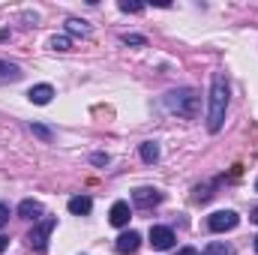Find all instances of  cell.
<instances>
[{"mask_svg": "<svg viewBox=\"0 0 258 255\" xmlns=\"http://www.w3.org/2000/svg\"><path fill=\"white\" fill-rule=\"evenodd\" d=\"M225 108H228V81H225V72H216L213 84H210V111H207V129L210 132L222 129Z\"/></svg>", "mask_w": 258, "mask_h": 255, "instance_id": "1", "label": "cell"}, {"mask_svg": "<svg viewBox=\"0 0 258 255\" xmlns=\"http://www.w3.org/2000/svg\"><path fill=\"white\" fill-rule=\"evenodd\" d=\"M165 105H168V111H174V114H180V117H195V114H198V93H195L192 87L171 90V93L165 96Z\"/></svg>", "mask_w": 258, "mask_h": 255, "instance_id": "2", "label": "cell"}, {"mask_svg": "<svg viewBox=\"0 0 258 255\" xmlns=\"http://www.w3.org/2000/svg\"><path fill=\"white\" fill-rule=\"evenodd\" d=\"M54 225H57V219L54 216H45V219H39L36 225H33V231H30V246L36 249V252H45L48 249V237H51V231H54Z\"/></svg>", "mask_w": 258, "mask_h": 255, "instance_id": "3", "label": "cell"}, {"mask_svg": "<svg viewBox=\"0 0 258 255\" xmlns=\"http://www.w3.org/2000/svg\"><path fill=\"white\" fill-rule=\"evenodd\" d=\"M237 222H240V216L234 213V210H216V213H210V219H207V225H210V231H231V228H237Z\"/></svg>", "mask_w": 258, "mask_h": 255, "instance_id": "4", "label": "cell"}, {"mask_svg": "<svg viewBox=\"0 0 258 255\" xmlns=\"http://www.w3.org/2000/svg\"><path fill=\"white\" fill-rule=\"evenodd\" d=\"M174 231L171 228H165V225H153L150 228V246L153 249H159V252H165V249H171L174 246Z\"/></svg>", "mask_w": 258, "mask_h": 255, "instance_id": "5", "label": "cell"}, {"mask_svg": "<svg viewBox=\"0 0 258 255\" xmlns=\"http://www.w3.org/2000/svg\"><path fill=\"white\" fill-rule=\"evenodd\" d=\"M138 246H141V234H138V231H123V234L117 237V243H114V249L120 255L138 252Z\"/></svg>", "mask_w": 258, "mask_h": 255, "instance_id": "6", "label": "cell"}, {"mask_svg": "<svg viewBox=\"0 0 258 255\" xmlns=\"http://www.w3.org/2000/svg\"><path fill=\"white\" fill-rule=\"evenodd\" d=\"M132 201H135V207H153V204L162 201V192L150 189V186H141V189L132 192Z\"/></svg>", "mask_w": 258, "mask_h": 255, "instance_id": "7", "label": "cell"}, {"mask_svg": "<svg viewBox=\"0 0 258 255\" xmlns=\"http://www.w3.org/2000/svg\"><path fill=\"white\" fill-rule=\"evenodd\" d=\"M51 96H54V87H51V84H36V87H30V93H27V99H30L33 105H48Z\"/></svg>", "mask_w": 258, "mask_h": 255, "instance_id": "8", "label": "cell"}, {"mask_svg": "<svg viewBox=\"0 0 258 255\" xmlns=\"http://www.w3.org/2000/svg\"><path fill=\"white\" fill-rule=\"evenodd\" d=\"M129 204L126 201H114L111 204V213H108V219H111V225H117V228H123V225H129Z\"/></svg>", "mask_w": 258, "mask_h": 255, "instance_id": "9", "label": "cell"}, {"mask_svg": "<svg viewBox=\"0 0 258 255\" xmlns=\"http://www.w3.org/2000/svg\"><path fill=\"white\" fill-rule=\"evenodd\" d=\"M21 66L9 63V60H0V84H12V81H21Z\"/></svg>", "mask_w": 258, "mask_h": 255, "instance_id": "10", "label": "cell"}, {"mask_svg": "<svg viewBox=\"0 0 258 255\" xmlns=\"http://www.w3.org/2000/svg\"><path fill=\"white\" fill-rule=\"evenodd\" d=\"M18 216H21V219H39V216H42V204L33 201V198H24V201L18 204Z\"/></svg>", "mask_w": 258, "mask_h": 255, "instance_id": "11", "label": "cell"}, {"mask_svg": "<svg viewBox=\"0 0 258 255\" xmlns=\"http://www.w3.org/2000/svg\"><path fill=\"white\" fill-rule=\"evenodd\" d=\"M93 210V201L87 198V195H75V198H69V213H75V216H87Z\"/></svg>", "mask_w": 258, "mask_h": 255, "instance_id": "12", "label": "cell"}, {"mask_svg": "<svg viewBox=\"0 0 258 255\" xmlns=\"http://www.w3.org/2000/svg\"><path fill=\"white\" fill-rule=\"evenodd\" d=\"M141 159H144L147 165L156 162V159H159V144H156V141H144V144H141Z\"/></svg>", "mask_w": 258, "mask_h": 255, "instance_id": "13", "label": "cell"}, {"mask_svg": "<svg viewBox=\"0 0 258 255\" xmlns=\"http://www.w3.org/2000/svg\"><path fill=\"white\" fill-rule=\"evenodd\" d=\"M201 255H234V252H231V246H225V243H207Z\"/></svg>", "mask_w": 258, "mask_h": 255, "instance_id": "14", "label": "cell"}, {"mask_svg": "<svg viewBox=\"0 0 258 255\" xmlns=\"http://www.w3.org/2000/svg\"><path fill=\"white\" fill-rule=\"evenodd\" d=\"M66 30H69V33H81V36L90 33V27H87L84 21H78V18H69V21H66Z\"/></svg>", "mask_w": 258, "mask_h": 255, "instance_id": "15", "label": "cell"}, {"mask_svg": "<svg viewBox=\"0 0 258 255\" xmlns=\"http://www.w3.org/2000/svg\"><path fill=\"white\" fill-rule=\"evenodd\" d=\"M120 39H123V45H135V48H144V45H147V39L138 36V33H123Z\"/></svg>", "mask_w": 258, "mask_h": 255, "instance_id": "16", "label": "cell"}, {"mask_svg": "<svg viewBox=\"0 0 258 255\" xmlns=\"http://www.w3.org/2000/svg\"><path fill=\"white\" fill-rule=\"evenodd\" d=\"M69 45H72L69 36H54V39H51V48H54V51H69Z\"/></svg>", "mask_w": 258, "mask_h": 255, "instance_id": "17", "label": "cell"}, {"mask_svg": "<svg viewBox=\"0 0 258 255\" xmlns=\"http://www.w3.org/2000/svg\"><path fill=\"white\" fill-rule=\"evenodd\" d=\"M120 9H123V12H141V9H144V3H129V0H120Z\"/></svg>", "mask_w": 258, "mask_h": 255, "instance_id": "18", "label": "cell"}, {"mask_svg": "<svg viewBox=\"0 0 258 255\" xmlns=\"http://www.w3.org/2000/svg\"><path fill=\"white\" fill-rule=\"evenodd\" d=\"M6 222H9V207H6V204L0 201V228H3Z\"/></svg>", "mask_w": 258, "mask_h": 255, "instance_id": "19", "label": "cell"}, {"mask_svg": "<svg viewBox=\"0 0 258 255\" xmlns=\"http://www.w3.org/2000/svg\"><path fill=\"white\" fill-rule=\"evenodd\" d=\"M30 129H33V132H36L39 138H51V132H48V129H45V126H36V123H33V126H30Z\"/></svg>", "mask_w": 258, "mask_h": 255, "instance_id": "20", "label": "cell"}, {"mask_svg": "<svg viewBox=\"0 0 258 255\" xmlns=\"http://www.w3.org/2000/svg\"><path fill=\"white\" fill-rule=\"evenodd\" d=\"M93 162H96V165H105V162H108V156H105V153H96V156H93Z\"/></svg>", "mask_w": 258, "mask_h": 255, "instance_id": "21", "label": "cell"}, {"mask_svg": "<svg viewBox=\"0 0 258 255\" xmlns=\"http://www.w3.org/2000/svg\"><path fill=\"white\" fill-rule=\"evenodd\" d=\"M177 255H198V249H192V246H186V249H180Z\"/></svg>", "mask_w": 258, "mask_h": 255, "instance_id": "22", "label": "cell"}, {"mask_svg": "<svg viewBox=\"0 0 258 255\" xmlns=\"http://www.w3.org/2000/svg\"><path fill=\"white\" fill-rule=\"evenodd\" d=\"M6 246H9V240H6V237L0 234V252H6Z\"/></svg>", "mask_w": 258, "mask_h": 255, "instance_id": "23", "label": "cell"}, {"mask_svg": "<svg viewBox=\"0 0 258 255\" xmlns=\"http://www.w3.org/2000/svg\"><path fill=\"white\" fill-rule=\"evenodd\" d=\"M249 219H252V222H258V207H252V213H249Z\"/></svg>", "mask_w": 258, "mask_h": 255, "instance_id": "24", "label": "cell"}, {"mask_svg": "<svg viewBox=\"0 0 258 255\" xmlns=\"http://www.w3.org/2000/svg\"><path fill=\"white\" fill-rule=\"evenodd\" d=\"M255 252H258V237H255Z\"/></svg>", "mask_w": 258, "mask_h": 255, "instance_id": "25", "label": "cell"}, {"mask_svg": "<svg viewBox=\"0 0 258 255\" xmlns=\"http://www.w3.org/2000/svg\"><path fill=\"white\" fill-rule=\"evenodd\" d=\"M255 192H258V180H255Z\"/></svg>", "mask_w": 258, "mask_h": 255, "instance_id": "26", "label": "cell"}]
</instances>
